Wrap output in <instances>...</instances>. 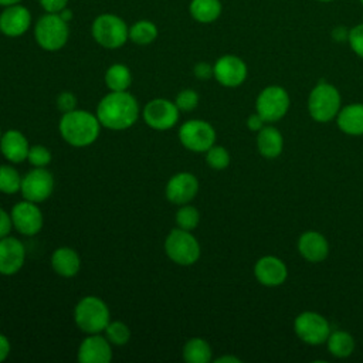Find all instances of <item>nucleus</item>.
Wrapping results in <instances>:
<instances>
[{
    "label": "nucleus",
    "mask_w": 363,
    "mask_h": 363,
    "mask_svg": "<svg viewBox=\"0 0 363 363\" xmlns=\"http://www.w3.org/2000/svg\"><path fill=\"white\" fill-rule=\"evenodd\" d=\"M139 115V102L128 91H109L96 106V116L102 128L111 130L129 129Z\"/></svg>",
    "instance_id": "obj_1"
},
{
    "label": "nucleus",
    "mask_w": 363,
    "mask_h": 363,
    "mask_svg": "<svg viewBox=\"0 0 363 363\" xmlns=\"http://www.w3.org/2000/svg\"><path fill=\"white\" fill-rule=\"evenodd\" d=\"M101 122L96 113L84 109H74L62 113L58 122L61 138L74 147H86L92 145L101 132Z\"/></svg>",
    "instance_id": "obj_2"
},
{
    "label": "nucleus",
    "mask_w": 363,
    "mask_h": 363,
    "mask_svg": "<svg viewBox=\"0 0 363 363\" xmlns=\"http://www.w3.org/2000/svg\"><path fill=\"white\" fill-rule=\"evenodd\" d=\"M74 322L86 335L101 333L111 322V312L101 298L86 295L74 308Z\"/></svg>",
    "instance_id": "obj_3"
},
{
    "label": "nucleus",
    "mask_w": 363,
    "mask_h": 363,
    "mask_svg": "<svg viewBox=\"0 0 363 363\" xmlns=\"http://www.w3.org/2000/svg\"><path fill=\"white\" fill-rule=\"evenodd\" d=\"M92 38L104 48H121L129 40V27L123 18L112 13H104L94 18L91 26Z\"/></svg>",
    "instance_id": "obj_4"
},
{
    "label": "nucleus",
    "mask_w": 363,
    "mask_h": 363,
    "mask_svg": "<svg viewBox=\"0 0 363 363\" xmlns=\"http://www.w3.org/2000/svg\"><path fill=\"white\" fill-rule=\"evenodd\" d=\"M69 23L64 21L58 13H45L34 26L35 43L45 51L61 50L69 37Z\"/></svg>",
    "instance_id": "obj_5"
},
{
    "label": "nucleus",
    "mask_w": 363,
    "mask_h": 363,
    "mask_svg": "<svg viewBox=\"0 0 363 363\" xmlns=\"http://www.w3.org/2000/svg\"><path fill=\"white\" fill-rule=\"evenodd\" d=\"M164 252L177 265L189 267L200 258V244L191 231L173 228L164 238Z\"/></svg>",
    "instance_id": "obj_6"
},
{
    "label": "nucleus",
    "mask_w": 363,
    "mask_h": 363,
    "mask_svg": "<svg viewBox=\"0 0 363 363\" xmlns=\"http://www.w3.org/2000/svg\"><path fill=\"white\" fill-rule=\"evenodd\" d=\"M308 111L316 122H329L336 118L340 111V94L336 86L326 81L318 82L309 94Z\"/></svg>",
    "instance_id": "obj_7"
},
{
    "label": "nucleus",
    "mask_w": 363,
    "mask_h": 363,
    "mask_svg": "<svg viewBox=\"0 0 363 363\" xmlns=\"http://www.w3.org/2000/svg\"><path fill=\"white\" fill-rule=\"evenodd\" d=\"M179 140L190 152L206 153L216 143V130L203 119H189L179 128Z\"/></svg>",
    "instance_id": "obj_8"
},
{
    "label": "nucleus",
    "mask_w": 363,
    "mask_h": 363,
    "mask_svg": "<svg viewBox=\"0 0 363 363\" xmlns=\"http://www.w3.org/2000/svg\"><path fill=\"white\" fill-rule=\"evenodd\" d=\"M255 109L264 122H277L289 109V95L282 86L269 85L258 94Z\"/></svg>",
    "instance_id": "obj_9"
},
{
    "label": "nucleus",
    "mask_w": 363,
    "mask_h": 363,
    "mask_svg": "<svg viewBox=\"0 0 363 363\" xmlns=\"http://www.w3.org/2000/svg\"><path fill=\"white\" fill-rule=\"evenodd\" d=\"M294 330L302 342L312 346L325 343L332 332L326 318L312 311L302 312L295 318Z\"/></svg>",
    "instance_id": "obj_10"
},
{
    "label": "nucleus",
    "mask_w": 363,
    "mask_h": 363,
    "mask_svg": "<svg viewBox=\"0 0 363 363\" xmlns=\"http://www.w3.org/2000/svg\"><path fill=\"white\" fill-rule=\"evenodd\" d=\"M180 111L177 109L174 101L166 98L150 99L142 111L145 123L155 130H169L179 121Z\"/></svg>",
    "instance_id": "obj_11"
},
{
    "label": "nucleus",
    "mask_w": 363,
    "mask_h": 363,
    "mask_svg": "<svg viewBox=\"0 0 363 363\" xmlns=\"http://www.w3.org/2000/svg\"><path fill=\"white\" fill-rule=\"evenodd\" d=\"M20 191L23 199L37 204L43 203L54 191V176L47 167H33L23 176Z\"/></svg>",
    "instance_id": "obj_12"
},
{
    "label": "nucleus",
    "mask_w": 363,
    "mask_h": 363,
    "mask_svg": "<svg viewBox=\"0 0 363 363\" xmlns=\"http://www.w3.org/2000/svg\"><path fill=\"white\" fill-rule=\"evenodd\" d=\"M13 228L17 230L21 235H35L43 228V211L38 204L30 200L23 199L16 203L10 211Z\"/></svg>",
    "instance_id": "obj_13"
},
{
    "label": "nucleus",
    "mask_w": 363,
    "mask_h": 363,
    "mask_svg": "<svg viewBox=\"0 0 363 363\" xmlns=\"http://www.w3.org/2000/svg\"><path fill=\"white\" fill-rule=\"evenodd\" d=\"M214 78L218 84L227 88H235L241 85L248 74L247 64L237 55H221L213 65Z\"/></svg>",
    "instance_id": "obj_14"
},
{
    "label": "nucleus",
    "mask_w": 363,
    "mask_h": 363,
    "mask_svg": "<svg viewBox=\"0 0 363 363\" xmlns=\"http://www.w3.org/2000/svg\"><path fill=\"white\" fill-rule=\"evenodd\" d=\"M199 193V180L193 173L180 172L169 179L164 187L166 199L177 206L190 203Z\"/></svg>",
    "instance_id": "obj_15"
},
{
    "label": "nucleus",
    "mask_w": 363,
    "mask_h": 363,
    "mask_svg": "<svg viewBox=\"0 0 363 363\" xmlns=\"http://www.w3.org/2000/svg\"><path fill=\"white\" fill-rule=\"evenodd\" d=\"M24 244L11 235L0 238V275H16L26 262Z\"/></svg>",
    "instance_id": "obj_16"
},
{
    "label": "nucleus",
    "mask_w": 363,
    "mask_h": 363,
    "mask_svg": "<svg viewBox=\"0 0 363 363\" xmlns=\"http://www.w3.org/2000/svg\"><path fill=\"white\" fill-rule=\"evenodd\" d=\"M31 26V13L20 3L3 7L0 13V33L6 37H20Z\"/></svg>",
    "instance_id": "obj_17"
},
{
    "label": "nucleus",
    "mask_w": 363,
    "mask_h": 363,
    "mask_svg": "<svg viewBox=\"0 0 363 363\" xmlns=\"http://www.w3.org/2000/svg\"><path fill=\"white\" fill-rule=\"evenodd\" d=\"M77 357L81 363H109L112 360V345L101 333L88 335L79 343Z\"/></svg>",
    "instance_id": "obj_18"
},
{
    "label": "nucleus",
    "mask_w": 363,
    "mask_h": 363,
    "mask_svg": "<svg viewBox=\"0 0 363 363\" xmlns=\"http://www.w3.org/2000/svg\"><path fill=\"white\" fill-rule=\"evenodd\" d=\"M254 275L264 286H279L288 277V268L281 258L265 255L255 262Z\"/></svg>",
    "instance_id": "obj_19"
},
{
    "label": "nucleus",
    "mask_w": 363,
    "mask_h": 363,
    "mask_svg": "<svg viewBox=\"0 0 363 363\" xmlns=\"http://www.w3.org/2000/svg\"><path fill=\"white\" fill-rule=\"evenodd\" d=\"M30 145L24 133L17 129H9L1 133L0 152L10 163H23L27 160Z\"/></svg>",
    "instance_id": "obj_20"
},
{
    "label": "nucleus",
    "mask_w": 363,
    "mask_h": 363,
    "mask_svg": "<svg viewBox=\"0 0 363 363\" xmlns=\"http://www.w3.org/2000/svg\"><path fill=\"white\" fill-rule=\"evenodd\" d=\"M299 254L309 262H320L329 254L326 238L318 231H306L298 240Z\"/></svg>",
    "instance_id": "obj_21"
},
{
    "label": "nucleus",
    "mask_w": 363,
    "mask_h": 363,
    "mask_svg": "<svg viewBox=\"0 0 363 363\" xmlns=\"http://www.w3.org/2000/svg\"><path fill=\"white\" fill-rule=\"evenodd\" d=\"M51 268L62 278H72L81 269V258L71 247H58L51 254Z\"/></svg>",
    "instance_id": "obj_22"
},
{
    "label": "nucleus",
    "mask_w": 363,
    "mask_h": 363,
    "mask_svg": "<svg viewBox=\"0 0 363 363\" xmlns=\"http://www.w3.org/2000/svg\"><path fill=\"white\" fill-rule=\"evenodd\" d=\"M337 128L347 135H363V104H350L339 111L336 115Z\"/></svg>",
    "instance_id": "obj_23"
},
{
    "label": "nucleus",
    "mask_w": 363,
    "mask_h": 363,
    "mask_svg": "<svg viewBox=\"0 0 363 363\" xmlns=\"http://www.w3.org/2000/svg\"><path fill=\"white\" fill-rule=\"evenodd\" d=\"M258 152L267 159H275L282 153L284 139L281 132L274 126H262L257 135Z\"/></svg>",
    "instance_id": "obj_24"
},
{
    "label": "nucleus",
    "mask_w": 363,
    "mask_h": 363,
    "mask_svg": "<svg viewBox=\"0 0 363 363\" xmlns=\"http://www.w3.org/2000/svg\"><path fill=\"white\" fill-rule=\"evenodd\" d=\"M190 16L203 24L216 21L223 11L220 0H191L189 4Z\"/></svg>",
    "instance_id": "obj_25"
},
{
    "label": "nucleus",
    "mask_w": 363,
    "mask_h": 363,
    "mask_svg": "<svg viewBox=\"0 0 363 363\" xmlns=\"http://www.w3.org/2000/svg\"><path fill=\"white\" fill-rule=\"evenodd\" d=\"M182 356L187 363H208L211 360L213 350L206 339L191 337L184 343Z\"/></svg>",
    "instance_id": "obj_26"
},
{
    "label": "nucleus",
    "mask_w": 363,
    "mask_h": 363,
    "mask_svg": "<svg viewBox=\"0 0 363 363\" xmlns=\"http://www.w3.org/2000/svg\"><path fill=\"white\" fill-rule=\"evenodd\" d=\"M132 84V72L125 64H112L105 72V85L109 91H128Z\"/></svg>",
    "instance_id": "obj_27"
},
{
    "label": "nucleus",
    "mask_w": 363,
    "mask_h": 363,
    "mask_svg": "<svg viewBox=\"0 0 363 363\" xmlns=\"http://www.w3.org/2000/svg\"><path fill=\"white\" fill-rule=\"evenodd\" d=\"M326 345L330 354L340 359L350 356L354 350V339L350 333L345 330L330 332L329 337L326 339Z\"/></svg>",
    "instance_id": "obj_28"
},
{
    "label": "nucleus",
    "mask_w": 363,
    "mask_h": 363,
    "mask_svg": "<svg viewBox=\"0 0 363 363\" xmlns=\"http://www.w3.org/2000/svg\"><path fill=\"white\" fill-rule=\"evenodd\" d=\"M157 38V27L150 20H139L129 27V40L138 45H147Z\"/></svg>",
    "instance_id": "obj_29"
},
{
    "label": "nucleus",
    "mask_w": 363,
    "mask_h": 363,
    "mask_svg": "<svg viewBox=\"0 0 363 363\" xmlns=\"http://www.w3.org/2000/svg\"><path fill=\"white\" fill-rule=\"evenodd\" d=\"M21 176L11 164H0V191L4 194H14L20 191Z\"/></svg>",
    "instance_id": "obj_30"
},
{
    "label": "nucleus",
    "mask_w": 363,
    "mask_h": 363,
    "mask_svg": "<svg viewBox=\"0 0 363 363\" xmlns=\"http://www.w3.org/2000/svg\"><path fill=\"white\" fill-rule=\"evenodd\" d=\"M104 333H105V337L113 346H123L130 340V329L126 323L121 320H111L106 325Z\"/></svg>",
    "instance_id": "obj_31"
},
{
    "label": "nucleus",
    "mask_w": 363,
    "mask_h": 363,
    "mask_svg": "<svg viewBox=\"0 0 363 363\" xmlns=\"http://www.w3.org/2000/svg\"><path fill=\"white\" fill-rule=\"evenodd\" d=\"M176 224L179 228L193 231L199 223H200V213L199 210L191 204H182L176 213Z\"/></svg>",
    "instance_id": "obj_32"
},
{
    "label": "nucleus",
    "mask_w": 363,
    "mask_h": 363,
    "mask_svg": "<svg viewBox=\"0 0 363 363\" xmlns=\"http://www.w3.org/2000/svg\"><path fill=\"white\" fill-rule=\"evenodd\" d=\"M206 163L214 170H223L230 164V153L225 147L214 143L206 152Z\"/></svg>",
    "instance_id": "obj_33"
},
{
    "label": "nucleus",
    "mask_w": 363,
    "mask_h": 363,
    "mask_svg": "<svg viewBox=\"0 0 363 363\" xmlns=\"http://www.w3.org/2000/svg\"><path fill=\"white\" fill-rule=\"evenodd\" d=\"M199 94L194 89H182L176 98H174V104L177 106V109L180 112H191L197 108L199 105Z\"/></svg>",
    "instance_id": "obj_34"
},
{
    "label": "nucleus",
    "mask_w": 363,
    "mask_h": 363,
    "mask_svg": "<svg viewBox=\"0 0 363 363\" xmlns=\"http://www.w3.org/2000/svg\"><path fill=\"white\" fill-rule=\"evenodd\" d=\"M27 160L33 167H47L51 163V152L43 145L30 146Z\"/></svg>",
    "instance_id": "obj_35"
},
{
    "label": "nucleus",
    "mask_w": 363,
    "mask_h": 363,
    "mask_svg": "<svg viewBox=\"0 0 363 363\" xmlns=\"http://www.w3.org/2000/svg\"><path fill=\"white\" fill-rule=\"evenodd\" d=\"M347 43L352 48V51L363 58V23L356 24L349 30V38Z\"/></svg>",
    "instance_id": "obj_36"
},
{
    "label": "nucleus",
    "mask_w": 363,
    "mask_h": 363,
    "mask_svg": "<svg viewBox=\"0 0 363 363\" xmlns=\"http://www.w3.org/2000/svg\"><path fill=\"white\" fill-rule=\"evenodd\" d=\"M55 104L61 113H67L69 111L77 109V96L69 91H62L58 94Z\"/></svg>",
    "instance_id": "obj_37"
},
{
    "label": "nucleus",
    "mask_w": 363,
    "mask_h": 363,
    "mask_svg": "<svg viewBox=\"0 0 363 363\" xmlns=\"http://www.w3.org/2000/svg\"><path fill=\"white\" fill-rule=\"evenodd\" d=\"M193 74L197 79H201V81H207L210 79L211 77H214V68L211 64L206 62V61H200L194 65L193 68Z\"/></svg>",
    "instance_id": "obj_38"
},
{
    "label": "nucleus",
    "mask_w": 363,
    "mask_h": 363,
    "mask_svg": "<svg viewBox=\"0 0 363 363\" xmlns=\"http://www.w3.org/2000/svg\"><path fill=\"white\" fill-rule=\"evenodd\" d=\"M45 13H60L67 7L68 0H38Z\"/></svg>",
    "instance_id": "obj_39"
},
{
    "label": "nucleus",
    "mask_w": 363,
    "mask_h": 363,
    "mask_svg": "<svg viewBox=\"0 0 363 363\" xmlns=\"http://www.w3.org/2000/svg\"><path fill=\"white\" fill-rule=\"evenodd\" d=\"M11 228H13V223H11L10 213H7L4 208L0 207V238L9 235Z\"/></svg>",
    "instance_id": "obj_40"
},
{
    "label": "nucleus",
    "mask_w": 363,
    "mask_h": 363,
    "mask_svg": "<svg viewBox=\"0 0 363 363\" xmlns=\"http://www.w3.org/2000/svg\"><path fill=\"white\" fill-rule=\"evenodd\" d=\"M264 119L255 112V113H252V115H250L248 118H247V126H248V129L250 130H254V132H258L262 126H264Z\"/></svg>",
    "instance_id": "obj_41"
},
{
    "label": "nucleus",
    "mask_w": 363,
    "mask_h": 363,
    "mask_svg": "<svg viewBox=\"0 0 363 363\" xmlns=\"http://www.w3.org/2000/svg\"><path fill=\"white\" fill-rule=\"evenodd\" d=\"M11 350V345L10 340L7 339V336H4L3 333H0V362L6 360L10 354Z\"/></svg>",
    "instance_id": "obj_42"
},
{
    "label": "nucleus",
    "mask_w": 363,
    "mask_h": 363,
    "mask_svg": "<svg viewBox=\"0 0 363 363\" xmlns=\"http://www.w3.org/2000/svg\"><path fill=\"white\" fill-rule=\"evenodd\" d=\"M332 38L337 43H343V41H347L349 38V30L343 26H337L332 30Z\"/></svg>",
    "instance_id": "obj_43"
},
{
    "label": "nucleus",
    "mask_w": 363,
    "mask_h": 363,
    "mask_svg": "<svg viewBox=\"0 0 363 363\" xmlns=\"http://www.w3.org/2000/svg\"><path fill=\"white\" fill-rule=\"evenodd\" d=\"M60 17L64 20V21H67V23H69L72 18H74V13H72V10L67 6L65 9H62L60 13Z\"/></svg>",
    "instance_id": "obj_44"
},
{
    "label": "nucleus",
    "mask_w": 363,
    "mask_h": 363,
    "mask_svg": "<svg viewBox=\"0 0 363 363\" xmlns=\"http://www.w3.org/2000/svg\"><path fill=\"white\" fill-rule=\"evenodd\" d=\"M241 360L235 356H221L218 359H216V363H240Z\"/></svg>",
    "instance_id": "obj_45"
},
{
    "label": "nucleus",
    "mask_w": 363,
    "mask_h": 363,
    "mask_svg": "<svg viewBox=\"0 0 363 363\" xmlns=\"http://www.w3.org/2000/svg\"><path fill=\"white\" fill-rule=\"evenodd\" d=\"M21 0H0V6L6 7V6H11V4H17L20 3Z\"/></svg>",
    "instance_id": "obj_46"
},
{
    "label": "nucleus",
    "mask_w": 363,
    "mask_h": 363,
    "mask_svg": "<svg viewBox=\"0 0 363 363\" xmlns=\"http://www.w3.org/2000/svg\"><path fill=\"white\" fill-rule=\"evenodd\" d=\"M318 1H320V3H330V1H333V0H318Z\"/></svg>",
    "instance_id": "obj_47"
},
{
    "label": "nucleus",
    "mask_w": 363,
    "mask_h": 363,
    "mask_svg": "<svg viewBox=\"0 0 363 363\" xmlns=\"http://www.w3.org/2000/svg\"><path fill=\"white\" fill-rule=\"evenodd\" d=\"M359 1H360V4H362V6H363V0H359Z\"/></svg>",
    "instance_id": "obj_48"
},
{
    "label": "nucleus",
    "mask_w": 363,
    "mask_h": 363,
    "mask_svg": "<svg viewBox=\"0 0 363 363\" xmlns=\"http://www.w3.org/2000/svg\"><path fill=\"white\" fill-rule=\"evenodd\" d=\"M0 138H1V130H0Z\"/></svg>",
    "instance_id": "obj_49"
}]
</instances>
